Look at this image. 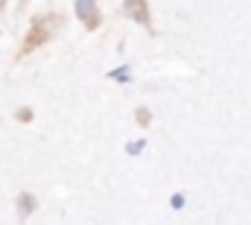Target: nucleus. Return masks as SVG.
Masks as SVG:
<instances>
[{
	"label": "nucleus",
	"instance_id": "nucleus-1",
	"mask_svg": "<svg viewBox=\"0 0 251 225\" xmlns=\"http://www.w3.org/2000/svg\"><path fill=\"white\" fill-rule=\"evenodd\" d=\"M76 15L88 24V27H97L100 24V12H97V0H76Z\"/></svg>",
	"mask_w": 251,
	"mask_h": 225
},
{
	"label": "nucleus",
	"instance_id": "nucleus-2",
	"mask_svg": "<svg viewBox=\"0 0 251 225\" xmlns=\"http://www.w3.org/2000/svg\"><path fill=\"white\" fill-rule=\"evenodd\" d=\"M126 12L140 21V24H149V12H146V0H126Z\"/></svg>",
	"mask_w": 251,
	"mask_h": 225
},
{
	"label": "nucleus",
	"instance_id": "nucleus-3",
	"mask_svg": "<svg viewBox=\"0 0 251 225\" xmlns=\"http://www.w3.org/2000/svg\"><path fill=\"white\" fill-rule=\"evenodd\" d=\"M29 208H35V202H32V199H29V196H24V199H21V211H24V214H26V211H29Z\"/></svg>",
	"mask_w": 251,
	"mask_h": 225
}]
</instances>
